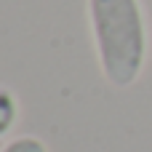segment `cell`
<instances>
[{
  "label": "cell",
  "instance_id": "6da1fadb",
  "mask_svg": "<svg viewBox=\"0 0 152 152\" xmlns=\"http://www.w3.org/2000/svg\"><path fill=\"white\" fill-rule=\"evenodd\" d=\"M88 27L104 80L134 86L150 56V24L142 0H86Z\"/></svg>",
  "mask_w": 152,
  "mask_h": 152
},
{
  "label": "cell",
  "instance_id": "7a4b0ae2",
  "mask_svg": "<svg viewBox=\"0 0 152 152\" xmlns=\"http://www.w3.org/2000/svg\"><path fill=\"white\" fill-rule=\"evenodd\" d=\"M19 99L11 88H0V139H5L19 123Z\"/></svg>",
  "mask_w": 152,
  "mask_h": 152
},
{
  "label": "cell",
  "instance_id": "3957f363",
  "mask_svg": "<svg viewBox=\"0 0 152 152\" xmlns=\"http://www.w3.org/2000/svg\"><path fill=\"white\" fill-rule=\"evenodd\" d=\"M0 152H48V147H45L43 139H37L32 134H24V136H16V139L5 142L0 147Z\"/></svg>",
  "mask_w": 152,
  "mask_h": 152
}]
</instances>
